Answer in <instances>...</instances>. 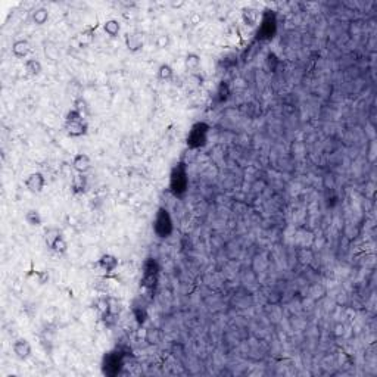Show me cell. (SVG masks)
Here are the masks:
<instances>
[{"label": "cell", "instance_id": "obj_1", "mask_svg": "<svg viewBox=\"0 0 377 377\" xmlns=\"http://www.w3.org/2000/svg\"><path fill=\"white\" fill-rule=\"evenodd\" d=\"M168 187L170 192L176 198H183L187 190H189V174L184 162H178L173 167L170 173V180H168Z\"/></svg>", "mask_w": 377, "mask_h": 377}, {"label": "cell", "instance_id": "obj_2", "mask_svg": "<svg viewBox=\"0 0 377 377\" xmlns=\"http://www.w3.org/2000/svg\"><path fill=\"white\" fill-rule=\"evenodd\" d=\"M152 230L158 239H168L173 234L174 221H173L171 212L167 208H164V206L158 208V211L155 212L153 221H152Z\"/></svg>", "mask_w": 377, "mask_h": 377}, {"label": "cell", "instance_id": "obj_3", "mask_svg": "<svg viewBox=\"0 0 377 377\" xmlns=\"http://www.w3.org/2000/svg\"><path fill=\"white\" fill-rule=\"evenodd\" d=\"M64 130L65 133L73 137V139H77V137H83L87 134L89 131V123L86 121V117H83L80 112H77L76 109H70L65 115V120H64Z\"/></svg>", "mask_w": 377, "mask_h": 377}, {"label": "cell", "instance_id": "obj_4", "mask_svg": "<svg viewBox=\"0 0 377 377\" xmlns=\"http://www.w3.org/2000/svg\"><path fill=\"white\" fill-rule=\"evenodd\" d=\"M209 131L211 127L208 126L206 123L199 121L195 123L193 126L190 127L187 137H186V145L189 149H201L206 143H208V137H209Z\"/></svg>", "mask_w": 377, "mask_h": 377}, {"label": "cell", "instance_id": "obj_5", "mask_svg": "<svg viewBox=\"0 0 377 377\" xmlns=\"http://www.w3.org/2000/svg\"><path fill=\"white\" fill-rule=\"evenodd\" d=\"M277 33V18L273 11H265L258 21V39L259 40H271Z\"/></svg>", "mask_w": 377, "mask_h": 377}, {"label": "cell", "instance_id": "obj_6", "mask_svg": "<svg viewBox=\"0 0 377 377\" xmlns=\"http://www.w3.org/2000/svg\"><path fill=\"white\" fill-rule=\"evenodd\" d=\"M124 367V353L120 351L108 352L103 356V362H102V370L106 376H117L121 373V368Z\"/></svg>", "mask_w": 377, "mask_h": 377}, {"label": "cell", "instance_id": "obj_7", "mask_svg": "<svg viewBox=\"0 0 377 377\" xmlns=\"http://www.w3.org/2000/svg\"><path fill=\"white\" fill-rule=\"evenodd\" d=\"M159 264L155 258H148L143 262V277H142V286L148 290H153L158 284L159 277Z\"/></svg>", "mask_w": 377, "mask_h": 377}, {"label": "cell", "instance_id": "obj_8", "mask_svg": "<svg viewBox=\"0 0 377 377\" xmlns=\"http://www.w3.org/2000/svg\"><path fill=\"white\" fill-rule=\"evenodd\" d=\"M24 184H26V189L30 193L40 195V193L45 192V187H46L48 181H46V177H45L43 173L36 171V173H31V174L27 176V178L24 180Z\"/></svg>", "mask_w": 377, "mask_h": 377}, {"label": "cell", "instance_id": "obj_9", "mask_svg": "<svg viewBox=\"0 0 377 377\" xmlns=\"http://www.w3.org/2000/svg\"><path fill=\"white\" fill-rule=\"evenodd\" d=\"M124 45H126L127 51L130 53H139L145 46V40H143V34L137 30L128 31L124 36Z\"/></svg>", "mask_w": 377, "mask_h": 377}, {"label": "cell", "instance_id": "obj_10", "mask_svg": "<svg viewBox=\"0 0 377 377\" xmlns=\"http://www.w3.org/2000/svg\"><path fill=\"white\" fill-rule=\"evenodd\" d=\"M12 352H14V355L18 359L27 361L31 356V353H33V346H31V343H30L28 339H26V337H18L12 343Z\"/></svg>", "mask_w": 377, "mask_h": 377}, {"label": "cell", "instance_id": "obj_11", "mask_svg": "<svg viewBox=\"0 0 377 377\" xmlns=\"http://www.w3.org/2000/svg\"><path fill=\"white\" fill-rule=\"evenodd\" d=\"M96 265L103 274H112L118 268L120 259L114 253H103L101 258L98 259Z\"/></svg>", "mask_w": 377, "mask_h": 377}, {"label": "cell", "instance_id": "obj_12", "mask_svg": "<svg viewBox=\"0 0 377 377\" xmlns=\"http://www.w3.org/2000/svg\"><path fill=\"white\" fill-rule=\"evenodd\" d=\"M77 174H87L92 170V158L87 153H77L71 164Z\"/></svg>", "mask_w": 377, "mask_h": 377}, {"label": "cell", "instance_id": "obj_13", "mask_svg": "<svg viewBox=\"0 0 377 377\" xmlns=\"http://www.w3.org/2000/svg\"><path fill=\"white\" fill-rule=\"evenodd\" d=\"M89 189L87 174H74L71 177V192L74 195H84Z\"/></svg>", "mask_w": 377, "mask_h": 377}, {"label": "cell", "instance_id": "obj_14", "mask_svg": "<svg viewBox=\"0 0 377 377\" xmlns=\"http://www.w3.org/2000/svg\"><path fill=\"white\" fill-rule=\"evenodd\" d=\"M11 51L17 59H26L27 56L31 53V45L27 39H18L12 43Z\"/></svg>", "mask_w": 377, "mask_h": 377}, {"label": "cell", "instance_id": "obj_15", "mask_svg": "<svg viewBox=\"0 0 377 377\" xmlns=\"http://www.w3.org/2000/svg\"><path fill=\"white\" fill-rule=\"evenodd\" d=\"M201 64H202L201 55H199V53H196V52H189V53L186 55V58H184V67H186V70H187L190 74L198 73V71H199V68H201Z\"/></svg>", "mask_w": 377, "mask_h": 377}, {"label": "cell", "instance_id": "obj_16", "mask_svg": "<svg viewBox=\"0 0 377 377\" xmlns=\"http://www.w3.org/2000/svg\"><path fill=\"white\" fill-rule=\"evenodd\" d=\"M102 28H103L105 34H106L108 37H111V39H117V37L120 36V33H121V24H120V21H118V20H114V18L106 20V21L103 23Z\"/></svg>", "mask_w": 377, "mask_h": 377}, {"label": "cell", "instance_id": "obj_17", "mask_svg": "<svg viewBox=\"0 0 377 377\" xmlns=\"http://www.w3.org/2000/svg\"><path fill=\"white\" fill-rule=\"evenodd\" d=\"M24 70H26L27 76L39 77L43 71V65L39 59L30 58V59H26V62H24Z\"/></svg>", "mask_w": 377, "mask_h": 377}, {"label": "cell", "instance_id": "obj_18", "mask_svg": "<svg viewBox=\"0 0 377 377\" xmlns=\"http://www.w3.org/2000/svg\"><path fill=\"white\" fill-rule=\"evenodd\" d=\"M61 237H64V231L59 228V227H49V228H46V231H45V243H46V246L52 249V246L61 239Z\"/></svg>", "mask_w": 377, "mask_h": 377}, {"label": "cell", "instance_id": "obj_19", "mask_svg": "<svg viewBox=\"0 0 377 377\" xmlns=\"http://www.w3.org/2000/svg\"><path fill=\"white\" fill-rule=\"evenodd\" d=\"M31 21L36 26H45L49 21V11L46 8H43V6H39V8L33 9V12H31Z\"/></svg>", "mask_w": 377, "mask_h": 377}, {"label": "cell", "instance_id": "obj_20", "mask_svg": "<svg viewBox=\"0 0 377 377\" xmlns=\"http://www.w3.org/2000/svg\"><path fill=\"white\" fill-rule=\"evenodd\" d=\"M26 223L30 227H40L43 224V217L39 209H28L24 215Z\"/></svg>", "mask_w": 377, "mask_h": 377}, {"label": "cell", "instance_id": "obj_21", "mask_svg": "<svg viewBox=\"0 0 377 377\" xmlns=\"http://www.w3.org/2000/svg\"><path fill=\"white\" fill-rule=\"evenodd\" d=\"M156 76L161 81H171L174 78V70L170 64H161L158 67Z\"/></svg>", "mask_w": 377, "mask_h": 377}, {"label": "cell", "instance_id": "obj_22", "mask_svg": "<svg viewBox=\"0 0 377 377\" xmlns=\"http://www.w3.org/2000/svg\"><path fill=\"white\" fill-rule=\"evenodd\" d=\"M242 18H243L246 26L253 27L255 24H258V21H259V12L256 9H253V8H246V9H243Z\"/></svg>", "mask_w": 377, "mask_h": 377}, {"label": "cell", "instance_id": "obj_23", "mask_svg": "<svg viewBox=\"0 0 377 377\" xmlns=\"http://www.w3.org/2000/svg\"><path fill=\"white\" fill-rule=\"evenodd\" d=\"M73 109H76L77 112H80L83 117H89L90 115V106L87 101L83 96H77L73 102Z\"/></svg>", "mask_w": 377, "mask_h": 377}, {"label": "cell", "instance_id": "obj_24", "mask_svg": "<svg viewBox=\"0 0 377 377\" xmlns=\"http://www.w3.org/2000/svg\"><path fill=\"white\" fill-rule=\"evenodd\" d=\"M133 317L137 321V324L142 326V324H145V321L148 318V312L143 306H136V308H133Z\"/></svg>", "mask_w": 377, "mask_h": 377}, {"label": "cell", "instance_id": "obj_25", "mask_svg": "<svg viewBox=\"0 0 377 377\" xmlns=\"http://www.w3.org/2000/svg\"><path fill=\"white\" fill-rule=\"evenodd\" d=\"M52 252H55V253H58V255H64V253H67L68 251V242H67V239H65V236L64 237H61L53 246H52Z\"/></svg>", "mask_w": 377, "mask_h": 377}, {"label": "cell", "instance_id": "obj_26", "mask_svg": "<svg viewBox=\"0 0 377 377\" xmlns=\"http://www.w3.org/2000/svg\"><path fill=\"white\" fill-rule=\"evenodd\" d=\"M170 43H171V40H170V36H168L167 33L159 34V36L156 37V46H158L159 49H168Z\"/></svg>", "mask_w": 377, "mask_h": 377}, {"label": "cell", "instance_id": "obj_27", "mask_svg": "<svg viewBox=\"0 0 377 377\" xmlns=\"http://www.w3.org/2000/svg\"><path fill=\"white\" fill-rule=\"evenodd\" d=\"M34 277H36V280H37L39 284H45V283L49 281V273L48 271H36Z\"/></svg>", "mask_w": 377, "mask_h": 377}, {"label": "cell", "instance_id": "obj_28", "mask_svg": "<svg viewBox=\"0 0 377 377\" xmlns=\"http://www.w3.org/2000/svg\"><path fill=\"white\" fill-rule=\"evenodd\" d=\"M228 86H227L226 83L223 81L221 83V86L218 87V96H220V102H224L228 98Z\"/></svg>", "mask_w": 377, "mask_h": 377}]
</instances>
